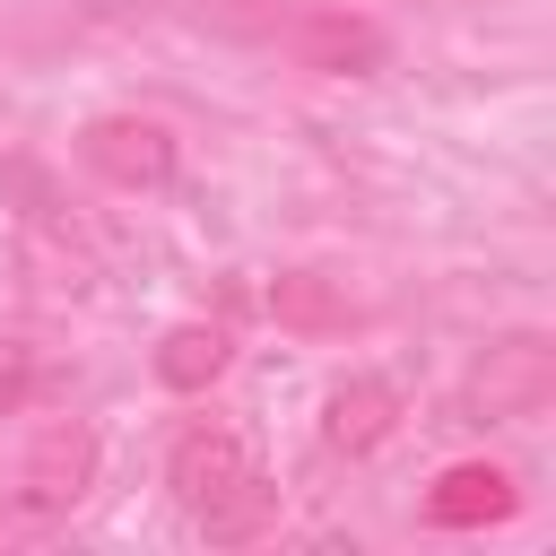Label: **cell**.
<instances>
[{
  "instance_id": "1",
  "label": "cell",
  "mask_w": 556,
  "mask_h": 556,
  "mask_svg": "<svg viewBox=\"0 0 556 556\" xmlns=\"http://www.w3.org/2000/svg\"><path fill=\"white\" fill-rule=\"evenodd\" d=\"M165 478H174V504L191 513V530H208V539H226V547H235V539H261V530L278 521L269 469H261L252 443L226 434V426H191V434L174 443Z\"/></svg>"
}]
</instances>
